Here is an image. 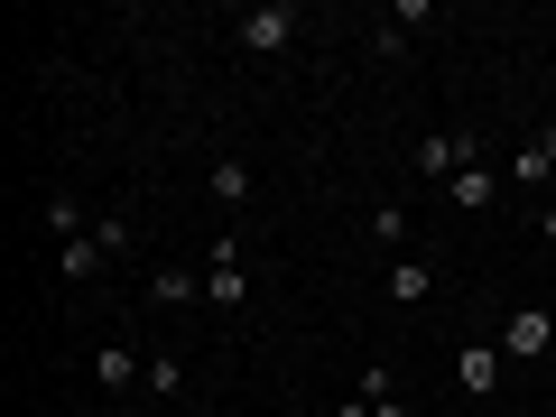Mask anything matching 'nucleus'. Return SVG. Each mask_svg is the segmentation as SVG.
Masks as SVG:
<instances>
[{
    "mask_svg": "<svg viewBox=\"0 0 556 417\" xmlns=\"http://www.w3.org/2000/svg\"><path fill=\"white\" fill-rule=\"evenodd\" d=\"M149 390H159V399H177V390H186V362H177V353H167V362H149Z\"/></svg>",
    "mask_w": 556,
    "mask_h": 417,
    "instance_id": "dca6fc26",
    "label": "nucleus"
},
{
    "mask_svg": "<svg viewBox=\"0 0 556 417\" xmlns=\"http://www.w3.org/2000/svg\"><path fill=\"white\" fill-rule=\"evenodd\" d=\"M445 195H455L464 214H482V204L501 195V177H492V167H455V186H445Z\"/></svg>",
    "mask_w": 556,
    "mask_h": 417,
    "instance_id": "6e6552de",
    "label": "nucleus"
},
{
    "mask_svg": "<svg viewBox=\"0 0 556 417\" xmlns=\"http://www.w3.org/2000/svg\"><path fill=\"white\" fill-rule=\"evenodd\" d=\"M371 241H380V251H408V204H380V214H371Z\"/></svg>",
    "mask_w": 556,
    "mask_h": 417,
    "instance_id": "9b49d317",
    "label": "nucleus"
},
{
    "mask_svg": "<svg viewBox=\"0 0 556 417\" xmlns=\"http://www.w3.org/2000/svg\"><path fill=\"white\" fill-rule=\"evenodd\" d=\"M204 186H214V204H251V167H241V159H223Z\"/></svg>",
    "mask_w": 556,
    "mask_h": 417,
    "instance_id": "9d476101",
    "label": "nucleus"
},
{
    "mask_svg": "<svg viewBox=\"0 0 556 417\" xmlns=\"http://www.w3.org/2000/svg\"><path fill=\"white\" fill-rule=\"evenodd\" d=\"M334 417H371V399H343V408H334Z\"/></svg>",
    "mask_w": 556,
    "mask_h": 417,
    "instance_id": "a211bd4d",
    "label": "nucleus"
},
{
    "mask_svg": "<svg viewBox=\"0 0 556 417\" xmlns=\"http://www.w3.org/2000/svg\"><path fill=\"white\" fill-rule=\"evenodd\" d=\"M93 251H102V260H112V251H130V223H121V214H102V223H93Z\"/></svg>",
    "mask_w": 556,
    "mask_h": 417,
    "instance_id": "2eb2a0df",
    "label": "nucleus"
},
{
    "mask_svg": "<svg viewBox=\"0 0 556 417\" xmlns=\"http://www.w3.org/2000/svg\"><path fill=\"white\" fill-rule=\"evenodd\" d=\"M93 380H102V390H130V380H149V371H139L130 343H102V353H93Z\"/></svg>",
    "mask_w": 556,
    "mask_h": 417,
    "instance_id": "0eeeda50",
    "label": "nucleus"
},
{
    "mask_svg": "<svg viewBox=\"0 0 556 417\" xmlns=\"http://www.w3.org/2000/svg\"><path fill=\"white\" fill-rule=\"evenodd\" d=\"M390 298H399V306H427V298H437V269H427L417 251H399V260H390Z\"/></svg>",
    "mask_w": 556,
    "mask_h": 417,
    "instance_id": "423d86ee",
    "label": "nucleus"
},
{
    "mask_svg": "<svg viewBox=\"0 0 556 417\" xmlns=\"http://www.w3.org/2000/svg\"><path fill=\"white\" fill-rule=\"evenodd\" d=\"M547 343H556V316H547V306H519V316L501 325V353H510V362H547Z\"/></svg>",
    "mask_w": 556,
    "mask_h": 417,
    "instance_id": "7ed1b4c3",
    "label": "nucleus"
},
{
    "mask_svg": "<svg viewBox=\"0 0 556 417\" xmlns=\"http://www.w3.org/2000/svg\"><path fill=\"white\" fill-rule=\"evenodd\" d=\"M241 241H204V306H241Z\"/></svg>",
    "mask_w": 556,
    "mask_h": 417,
    "instance_id": "f03ea898",
    "label": "nucleus"
},
{
    "mask_svg": "<svg viewBox=\"0 0 556 417\" xmlns=\"http://www.w3.org/2000/svg\"><path fill=\"white\" fill-rule=\"evenodd\" d=\"M56 269H65V278H93V269H102V251H93V232H84V241H65V251H56Z\"/></svg>",
    "mask_w": 556,
    "mask_h": 417,
    "instance_id": "f8f14e48",
    "label": "nucleus"
},
{
    "mask_svg": "<svg viewBox=\"0 0 556 417\" xmlns=\"http://www.w3.org/2000/svg\"><path fill=\"white\" fill-rule=\"evenodd\" d=\"M371 417H408V399H371Z\"/></svg>",
    "mask_w": 556,
    "mask_h": 417,
    "instance_id": "f3484780",
    "label": "nucleus"
},
{
    "mask_svg": "<svg viewBox=\"0 0 556 417\" xmlns=\"http://www.w3.org/2000/svg\"><path fill=\"white\" fill-rule=\"evenodd\" d=\"M538 232H547V241H556V204H547V214H538Z\"/></svg>",
    "mask_w": 556,
    "mask_h": 417,
    "instance_id": "6ab92c4d",
    "label": "nucleus"
},
{
    "mask_svg": "<svg viewBox=\"0 0 556 417\" xmlns=\"http://www.w3.org/2000/svg\"><path fill=\"white\" fill-rule=\"evenodd\" d=\"M204 298V278H186V269H159V306H195Z\"/></svg>",
    "mask_w": 556,
    "mask_h": 417,
    "instance_id": "ddd939ff",
    "label": "nucleus"
},
{
    "mask_svg": "<svg viewBox=\"0 0 556 417\" xmlns=\"http://www.w3.org/2000/svg\"><path fill=\"white\" fill-rule=\"evenodd\" d=\"M501 371H510V353H501V343H464V399H492Z\"/></svg>",
    "mask_w": 556,
    "mask_h": 417,
    "instance_id": "39448f33",
    "label": "nucleus"
},
{
    "mask_svg": "<svg viewBox=\"0 0 556 417\" xmlns=\"http://www.w3.org/2000/svg\"><path fill=\"white\" fill-rule=\"evenodd\" d=\"M417 167H427L437 186H455V167H473V139H455V130H427V139H417Z\"/></svg>",
    "mask_w": 556,
    "mask_h": 417,
    "instance_id": "20e7f679",
    "label": "nucleus"
},
{
    "mask_svg": "<svg viewBox=\"0 0 556 417\" xmlns=\"http://www.w3.org/2000/svg\"><path fill=\"white\" fill-rule=\"evenodd\" d=\"M547 167H556V130L519 139V159H510V177H519V186H538V177H547Z\"/></svg>",
    "mask_w": 556,
    "mask_h": 417,
    "instance_id": "1a4fd4ad",
    "label": "nucleus"
},
{
    "mask_svg": "<svg viewBox=\"0 0 556 417\" xmlns=\"http://www.w3.org/2000/svg\"><path fill=\"white\" fill-rule=\"evenodd\" d=\"M47 223H56V241H84V204L75 195H47Z\"/></svg>",
    "mask_w": 556,
    "mask_h": 417,
    "instance_id": "4468645a",
    "label": "nucleus"
},
{
    "mask_svg": "<svg viewBox=\"0 0 556 417\" xmlns=\"http://www.w3.org/2000/svg\"><path fill=\"white\" fill-rule=\"evenodd\" d=\"M241 47H251V56H288V47H298V0H260V10H241Z\"/></svg>",
    "mask_w": 556,
    "mask_h": 417,
    "instance_id": "f257e3e1",
    "label": "nucleus"
}]
</instances>
